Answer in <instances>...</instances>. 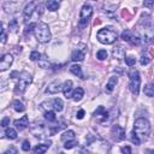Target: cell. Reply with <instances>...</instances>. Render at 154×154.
Wrapping results in <instances>:
<instances>
[{"mask_svg": "<svg viewBox=\"0 0 154 154\" xmlns=\"http://www.w3.org/2000/svg\"><path fill=\"white\" fill-rule=\"evenodd\" d=\"M96 58H97L99 60H105V59L107 58V52H106L105 49H100V51H97V53H96Z\"/></svg>", "mask_w": 154, "mask_h": 154, "instance_id": "32", "label": "cell"}, {"mask_svg": "<svg viewBox=\"0 0 154 154\" xmlns=\"http://www.w3.org/2000/svg\"><path fill=\"white\" fill-rule=\"evenodd\" d=\"M85 52H87V46L82 43V45H79V46L72 52L71 59H72L73 61H82V60H84V58H85Z\"/></svg>", "mask_w": 154, "mask_h": 154, "instance_id": "11", "label": "cell"}, {"mask_svg": "<svg viewBox=\"0 0 154 154\" xmlns=\"http://www.w3.org/2000/svg\"><path fill=\"white\" fill-rule=\"evenodd\" d=\"M35 25H36V23H30L29 25H26V29H25V34H30L31 31H34V29H35Z\"/></svg>", "mask_w": 154, "mask_h": 154, "instance_id": "41", "label": "cell"}, {"mask_svg": "<svg viewBox=\"0 0 154 154\" xmlns=\"http://www.w3.org/2000/svg\"><path fill=\"white\" fill-rule=\"evenodd\" d=\"M32 82V76L26 72V71H23L20 75H19V79H18V83H17V88H16V91L17 93H23L26 87H29Z\"/></svg>", "mask_w": 154, "mask_h": 154, "instance_id": "6", "label": "cell"}, {"mask_svg": "<svg viewBox=\"0 0 154 154\" xmlns=\"http://www.w3.org/2000/svg\"><path fill=\"white\" fill-rule=\"evenodd\" d=\"M94 117L95 118H100V122H102V120H106L107 119V117H108V112L105 109V107L103 106H99L95 111H94Z\"/></svg>", "mask_w": 154, "mask_h": 154, "instance_id": "17", "label": "cell"}, {"mask_svg": "<svg viewBox=\"0 0 154 154\" xmlns=\"http://www.w3.org/2000/svg\"><path fill=\"white\" fill-rule=\"evenodd\" d=\"M4 154H18V150H17L14 147H10Z\"/></svg>", "mask_w": 154, "mask_h": 154, "instance_id": "44", "label": "cell"}, {"mask_svg": "<svg viewBox=\"0 0 154 154\" xmlns=\"http://www.w3.org/2000/svg\"><path fill=\"white\" fill-rule=\"evenodd\" d=\"M8 124H10V118H8V117L2 118L1 122H0V126H1V128H6Z\"/></svg>", "mask_w": 154, "mask_h": 154, "instance_id": "40", "label": "cell"}, {"mask_svg": "<svg viewBox=\"0 0 154 154\" xmlns=\"http://www.w3.org/2000/svg\"><path fill=\"white\" fill-rule=\"evenodd\" d=\"M14 126L18 129V130H24L26 126H29V119H28V116H23L22 118L19 119H16L13 122Z\"/></svg>", "mask_w": 154, "mask_h": 154, "instance_id": "16", "label": "cell"}, {"mask_svg": "<svg viewBox=\"0 0 154 154\" xmlns=\"http://www.w3.org/2000/svg\"><path fill=\"white\" fill-rule=\"evenodd\" d=\"M83 95H84V90H83L81 87H77V88L72 91L71 97H72V100H73V101L78 102V101H81V99L83 97Z\"/></svg>", "mask_w": 154, "mask_h": 154, "instance_id": "21", "label": "cell"}, {"mask_svg": "<svg viewBox=\"0 0 154 154\" xmlns=\"http://www.w3.org/2000/svg\"><path fill=\"white\" fill-rule=\"evenodd\" d=\"M30 131L31 134L35 136V137H38V138H42L45 137V132H46V128L43 125V123L41 122H34L31 125H30Z\"/></svg>", "mask_w": 154, "mask_h": 154, "instance_id": "9", "label": "cell"}, {"mask_svg": "<svg viewBox=\"0 0 154 154\" xmlns=\"http://www.w3.org/2000/svg\"><path fill=\"white\" fill-rule=\"evenodd\" d=\"M118 37V32L113 26H105L96 34V38L102 45H112Z\"/></svg>", "mask_w": 154, "mask_h": 154, "instance_id": "1", "label": "cell"}, {"mask_svg": "<svg viewBox=\"0 0 154 154\" xmlns=\"http://www.w3.org/2000/svg\"><path fill=\"white\" fill-rule=\"evenodd\" d=\"M120 150H122L123 154H131V148H130L129 146H124V147H122Z\"/></svg>", "mask_w": 154, "mask_h": 154, "instance_id": "43", "label": "cell"}, {"mask_svg": "<svg viewBox=\"0 0 154 154\" xmlns=\"http://www.w3.org/2000/svg\"><path fill=\"white\" fill-rule=\"evenodd\" d=\"M6 41H7V35H6V34L0 35V42H1V43H6Z\"/></svg>", "mask_w": 154, "mask_h": 154, "instance_id": "46", "label": "cell"}, {"mask_svg": "<svg viewBox=\"0 0 154 154\" xmlns=\"http://www.w3.org/2000/svg\"><path fill=\"white\" fill-rule=\"evenodd\" d=\"M45 118H46V120H48V122H51V123H53V122L57 120V117H55L54 111H46Z\"/></svg>", "mask_w": 154, "mask_h": 154, "instance_id": "30", "label": "cell"}, {"mask_svg": "<svg viewBox=\"0 0 154 154\" xmlns=\"http://www.w3.org/2000/svg\"><path fill=\"white\" fill-rule=\"evenodd\" d=\"M16 76H18V77H19V72H17V71H13V72L11 73V76H10V77H11V78H16Z\"/></svg>", "mask_w": 154, "mask_h": 154, "instance_id": "47", "label": "cell"}, {"mask_svg": "<svg viewBox=\"0 0 154 154\" xmlns=\"http://www.w3.org/2000/svg\"><path fill=\"white\" fill-rule=\"evenodd\" d=\"M70 71H71V73H73L75 76H78V77H81V78H84L83 72H82V67H81L79 65H77V64L71 65V66H70Z\"/></svg>", "mask_w": 154, "mask_h": 154, "instance_id": "23", "label": "cell"}, {"mask_svg": "<svg viewBox=\"0 0 154 154\" xmlns=\"http://www.w3.org/2000/svg\"><path fill=\"white\" fill-rule=\"evenodd\" d=\"M91 14H93V7L89 4H84L79 12V26L81 28H84L88 24Z\"/></svg>", "mask_w": 154, "mask_h": 154, "instance_id": "7", "label": "cell"}, {"mask_svg": "<svg viewBox=\"0 0 154 154\" xmlns=\"http://www.w3.org/2000/svg\"><path fill=\"white\" fill-rule=\"evenodd\" d=\"M58 154H65V153H63V152H60V153H58Z\"/></svg>", "mask_w": 154, "mask_h": 154, "instance_id": "50", "label": "cell"}, {"mask_svg": "<svg viewBox=\"0 0 154 154\" xmlns=\"http://www.w3.org/2000/svg\"><path fill=\"white\" fill-rule=\"evenodd\" d=\"M72 85H73V83H72V81H70V79L65 81L64 84L61 85V91L64 93V95H65L66 97H71V94H72Z\"/></svg>", "mask_w": 154, "mask_h": 154, "instance_id": "18", "label": "cell"}, {"mask_svg": "<svg viewBox=\"0 0 154 154\" xmlns=\"http://www.w3.org/2000/svg\"><path fill=\"white\" fill-rule=\"evenodd\" d=\"M117 83H118V77H117V76H112V77H109V79H108V82L106 83V87H105L106 93H112V91L114 90Z\"/></svg>", "mask_w": 154, "mask_h": 154, "instance_id": "19", "label": "cell"}, {"mask_svg": "<svg viewBox=\"0 0 154 154\" xmlns=\"http://www.w3.org/2000/svg\"><path fill=\"white\" fill-rule=\"evenodd\" d=\"M49 147H51V142H48V143H42V144H37V146L34 148V152H35V154H45V153L48 150Z\"/></svg>", "mask_w": 154, "mask_h": 154, "instance_id": "22", "label": "cell"}, {"mask_svg": "<svg viewBox=\"0 0 154 154\" xmlns=\"http://www.w3.org/2000/svg\"><path fill=\"white\" fill-rule=\"evenodd\" d=\"M130 138H131V142H132V143H135L136 146H138V144L141 143V141H140V138H138V137L136 136V134H135L134 131L131 132V137H130Z\"/></svg>", "mask_w": 154, "mask_h": 154, "instance_id": "37", "label": "cell"}, {"mask_svg": "<svg viewBox=\"0 0 154 154\" xmlns=\"http://www.w3.org/2000/svg\"><path fill=\"white\" fill-rule=\"evenodd\" d=\"M40 57H41V54H40L37 51H32V52L30 53V60H32V61L38 60V59H40Z\"/></svg>", "mask_w": 154, "mask_h": 154, "instance_id": "36", "label": "cell"}, {"mask_svg": "<svg viewBox=\"0 0 154 154\" xmlns=\"http://www.w3.org/2000/svg\"><path fill=\"white\" fill-rule=\"evenodd\" d=\"M13 63V57L10 53H6L4 55L0 57V71H5L7 70Z\"/></svg>", "mask_w": 154, "mask_h": 154, "instance_id": "13", "label": "cell"}, {"mask_svg": "<svg viewBox=\"0 0 154 154\" xmlns=\"http://www.w3.org/2000/svg\"><path fill=\"white\" fill-rule=\"evenodd\" d=\"M46 6H47V8H48L49 11L54 12V11H57V10L59 8L60 4H59V1H55V0H49V1H47V2H46Z\"/></svg>", "mask_w": 154, "mask_h": 154, "instance_id": "25", "label": "cell"}, {"mask_svg": "<svg viewBox=\"0 0 154 154\" xmlns=\"http://www.w3.org/2000/svg\"><path fill=\"white\" fill-rule=\"evenodd\" d=\"M4 34V25H2V23L0 22V35H2Z\"/></svg>", "mask_w": 154, "mask_h": 154, "instance_id": "49", "label": "cell"}, {"mask_svg": "<svg viewBox=\"0 0 154 154\" xmlns=\"http://www.w3.org/2000/svg\"><path fill=\"white\" fill-rule=\"evenodd\" d=\"M22 149H23L24 152H29V150H30V142H29L28 140H25V141L22 143Z\"/></svg>", "mask_w": 154, "mask_h": 154, "instance_id": "39", "label": "cell"}, {"mask_svg": "<svg viewBox=\"0 0 154 154\" xmlns=\"http://www.w3.org/2000/svg\"><path fill=\"white\" fill-rule=\"evenodd\" d=\"M38 65L42 67V69H48L51 66V63L48 61V58L46 55H41L40 59H38Z\"/></svg>", "mask_w": 154, "mask_h": 154, "instance_id": "27", "label": "cell"}, {"mask_svg": "<svg viewBox=\"0 0 154 154\" xmlns=\"http://www.w3.org/2000/svg\"><path fill=\"white\" fill-rule=\"evenodd\" d=\"M12 107H13V109L17 111V112H24V111H25V106H24L23 102L19 101V100H14V101L12 102Z\"/></svg>", "mask_w": 154, "mask_h": 154, "instance_id": "26", "label": "cell"}, {"mask_svg": "<svg viewBox=\"0 0 154 154\" xmlns=\"http://www.w3.org/2000/svg\"><path fill=\"white\" fill-rule=\"evenodd\" d=\"M129 77H130V90L132 91L134 95H138L140 93V85H141V76L138 70L132 69L129 71Z\"/></svg>", "mask_w": 154, "mask_h": 154, "instance_id": "5", "label": "cell"}, {"mask_svg": "<svg viewBox=\"0 0 154 154\" xmlns=\"http://www.w3.org/2000/svg\"><path fill=\"white\" fill-rule=\"evenodd\" d=\"M134 132L140 138V141L147 140L149 137V134H150L149 122L146 118H137L134 123Z\"/></svg>", "mask_w": 154, "mask_h": 154, "instance_id": "2", "label": "cell"}, {"mask_svg": "<svg viewBox=\"0 0 154 154\" xmlns=\"http://www.w3.org/2000/svg\"><path fill=\"white\" fill-rule=\"evenodd\" d=\"M149 61H150V59H149L147 55L142 54V57H141V59H140V63H141V65H147V64H149Z\"/></svg>", "mask_w": 154, "mask_h": 154, "instance_id": "38", "label": "cell"}, {"mask_svg": "<svg viewBox=\"0 0 154 154\" xmlns=\"http://www.w3.org/2000/svg\"><path fill=\"white\" fill-rule=\"evenodd\" d=\"M144 6H148V7L153 6V1H146V2H144Z\"/></svg>", "mask_w": 154, "mask_h": 154, "instance_id": "48", "label": "cell"}, {"mask_svg": "<svg viewBox=\"0 0 154 154\" xmlns=\"http://www.w3.org/2000/svg\"><path fill=\"white\" fill-rule=\"evenodd\" d=\"M4 8L6 12L8 13H13L17 12V10L19 8V2H14V1H10V2H5Z\"/></svg>", "mask_w": 154, "mask_h": 154, "instance_id": "20", "label": "cell"}, {"mask_svg": "<svg viewBox=\"0 0 154 154\" xmlns=\"http://www.w3.org/2000/svg\"><path fill=\"white\" fill-rule=\"evenodd\" d=\"M113 55H114V58H119V59H122V58H124V55H125V51L122 48V47H116L114 49H113Z\"/></svg>", "mask_w": 154, "mask_h": 154, "instance_id": "29", "label": "cell"}, {"mask_svg": "<svg viewBox=\"0 0 154 154\" xmlns=\"http://www.w3.org/2000/svg\"><path fill=\"white\" fill-rule=\"evenodd\" d=\"M36 6H37V2H35V1H30V2H28L25 5V7L23 10V14H24L25 19H28L32 14V12L36 10Z\"/></svg>", "mask_w": 154, "mask_h": 154, "instance_id": "15", "label": "cell"}, {"mask_svg": "<svg viewBox=\"0 0 154 154\" xmlns=\"http://www.w3.org/2000/svg\"><path fill=\"white\" fill-rule=\"evenodd\" d=\"M61 83H60V81L59 79H55V81H53V82H51L48 85H47V88H46V91L48 93V94H57V93H59L60 90H61Z\"/></svg>", "mask_w": 154, "mask_h": 154, "instance_id": "14", "label": "cell"}, {"mask_svg": "<svg viewBox=\"0 0 154 154\" xmlns=\"http://www.w3.org/2000/svg\"><path fill=\"white\" fill-rule=\"evenodd\" d=\"M8 29H10L11 31H16V30L18 29V25H17V20H16V19H12V20L10 22V24H8Z\"/></svg>", "mask_w": 154, "mask_h": 154, "instance_id": "35", "label": "cell"}, {"mask_svg": "<svg viewBox=\"0 0 154 154\" xmlns=\"http://www.w3.org/2000/svg\"><path fill=\"white\" fill-rule=\"evenodd\" d=\"M75 131L73 130H67V131H65L63 135H61V141H64V142H67V141H72V140H75Z\"/></svg>", "mask_w": 154, "mask_h": 154, "instance_id": "24", "label": "cell"}, {"mask_svg": "<svg viewBox=\"0 0 154 154\" xmlns=\"http://www.w3.org/2000/svg\"><path fill=\"white\" fill-rule=\"evenodd\" d=\"M120 37H122V40H124L125 42H129V43L132 45V46H137V45H140V42H141L140 36L135 35V34H134L132 31H130V30L123 31L122 35H120Z\"/></svg>", "mask_w": 154, "mask_h": 154, "instance_id": "8", "label": "cell"}, {"mask_svg": "<svg viewBox=\"0 0 154 154\" xmlns=\"http://www.w3.org/2000/svg\"><path fill=\"white\" fill-rule=\"evenodd\" d=\"M76 144H77V142H76L75 140H72V141H67V142H65L64 148H65V149H72Z\"/></svg>", "mask_w": 154, "mask_h": 154, "instance_id": "34", "label": "cell"}, {"mask_svg": "<svg viewBox=\"0 0 154 154\" xmlns=\"http://www.w3.org/2000/svg\"><path fill=\"white\" fill-rule=\"evenodd\" d=\"M135 63H136L135 57H132V55H128V57H125V64H126L128 66H134Z\"/></svg>", "mask_w": 154, "mask_h": 154, "instance_id": "33", "label": "cell"}, {"mask_svg": "<svg viewBox=\"0 0 154 154\" xmlns=\"http://www.w3.org/2000/svg\"><path fill=\"white\" fill-rule=\"evenodd\" d=\"M147 19H141V22L138 23L137 25V29L141 34V37L146 43H149L152 42L153 40V24H152V20L149 17H146Z\"/></svg>", "mask_w": 154, "mask_h": 154, "instance_id": "3", "label": "cell"}, {"mask_svg": "<svg viewBox=\"0 0 154 154\" xmlns=\"http://www.w3.org/2000/svg\"><path fill=\"white\" fill-rule=\"evenodd\" d=\"M5 136H6L7 138H10V140H16L18 135H17V131H16L14 129H12V128H7L6 131H5Z\"/></svg>", "mask_w": 154, "mask_h": 154, "instance_id": "28", "label": "cell"}, {"mask_svg": "<svg viewBox=\"0 0 154 154\" xmlns=\"http://www.w3.org/2000/svg\"><path fill=\"white\" fill-rule=\"evenodd\" d=\"M34 34H35V37L38 42L41 43H46L51 40L52 35H51V30H49V26L47 23L45 22H38L36 23L35 25V29H34Z\"/></svg>", "mask_w": 154, "mask_h": 154, "instance_id": "4", "label": "cell"}, {"mask_svg": "<svg viewBox=\"0 0 154 154\" xmlns=\"http://www.w3.org/2000/svg\"><path fill=\"white\" fill-rule=\"evenodd\" d=\"M43 10H45L43 4L37 2V6H36V11H37V13H38V14H42V13H43Z\"/></svg>", "mask_w": 154, "mask_h": 154, "instance_id": "42", "label": "cell"}, {"mask_svg": "<svg viewBox=\"0 0 154 154\" xmlns=\"http://www.w3.org/2000/svg\"><path fill=\"white\" fill-rule=\"evenodd\" d=\"M84 114H85V112H84V109H79V111L77 112V114H76V117H77V119H83V118H84Z\"/></svg>", "mask_w": 154, "mask_h": 154, "instance_id": "45", "label": "cell"}, {"mask_svg": "<svg viewBox=\"0 0 154 154\" xmlns=\"http://www.w3.org/2000/svg\"><path fill=\"white\" fill-rule=\"evenodd\" d=\"M111 135H112V138H113L116 142H119V141H122V140L125 138V130H124L123 126L116 124V125H113L112 129H111Z\"/></svg>", "mask_w": 154, "mask_h": 154, "instance_id": "12", "label": "cell"}, {"mask_svg": "<svg viewBox=\"0 0 154 154\" xmlns=\"http://www.w3.org/2000/svg\"><path fill=\"white\" fill-rule=\"evenodd\" d=\"M143 91H144V94H146L148 97H152V96L154 95V87H153V85L149 83V84H147V85L144 87Z\"/></svg>", "mask_w": 154, "mask_h": 154, "instance_id": "31", "label": "cell"}, {"mask_svg": "<svg viewBox=\"0 0 154 154\" xmlns=\"http://www.w3.org/2000/svg\"><path fill=\"white\" fill-rule=\"evenodd\" d=\"M41 105H48V106H46L45 108H48V111H49V108H52V109H54L55 112H61L63 108H64V102H63V100L59 99V97L52 99V100H49V101H45V102H42Z\"/></svg>", "mask_w": 154, "mask_h": 154, "instance_id": "10", "label": "cell"}]
</instances>
